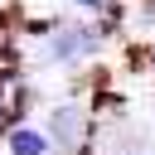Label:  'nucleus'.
I'll list each match as a JSON object with an SVG mask.
<instances>
[{"label":"nucleus","mask_w":155,"mask_h":155,"mask_svg":"<svg viewBox=\"0 0 155 155\" xmlns=\"http://www.w3.org/2000/svg\"><path fill=\"white\" fill-rule=\"evenodd\" d=\"M5 145H10V155H53V150H58L53 136L39 131V126H10Z\"/></svg>","instance_id":"obj_3"},{"label":"nucleus","mask_w":155,"mask_h":155,"mask_svg":"<svg viewBox=\"0 0 155 155\" xmlns=\"http://www.w3.org/2000/svg\"><path fill=\"white\" fill-rule=\"evenodd\" d=\"M48 136H53V145H58V150L78 155V150H82V140H87V107H78V102L53 107V111H48Z\"/></svg>","instance_id":"obj_2"},{"label":"nucleus","mask_w":155,"mask_h":155,"mask_svg":"<svg viewBox=\"0 0 155 155\" xmlns=\"http://www.w3.org/2000/svg\"><path fill=\"white\" fill-rule=\"evenodd\" d=\"M121 155H150V150H121Z\"/></svg>","instance_id":"obj_4"},{"label":"nucleus","mask_w":155,"mask_h":155,"mask_svg":"<svg viewBox=\"0 0 155 155\" xmlns=\"http://www.w3.org/2000/svg\"><path fill=\"white\" fill-rule=\"evenodd\" d=\"M97 48H102V29H92V24H58L53 39L44 44V58L48 63H82Z\"/></svg>","instance_id":"obj_1"}]
</instances>
